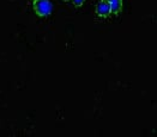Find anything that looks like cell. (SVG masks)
Instances as JSON below:
<instances>
[{
  "mask_svg": "<svg viewBox=\"0 0 157 137\" xmlns=\"http://www.w3.org/2000/svg\"><path fill=\"white\" fill-rule=\"evenodd\" d=\"M63 1H65V2H67V1H71V0H63Z\"/></svg>",
  "mask_w": 157,
  "mask_h": 137,
  "instance_id": "cell-5",
  "label": "cell"
},
{
  "mask_svg": "<svg viewBox=\"0 0 157 137\" xmlns=\"http://www.w3.org/2000/svg\"><path fill=\"white\" fill-rule=\"evenodd\" d=\"M96 13L98 17H102V18H108L112 12H110V6H109V2L107 0H101L97 5H96Z\"/></svg>",
  "mask_w": 157,
  "mask_h": 137,
  "instance_id": "cell-2",
  "label": "cell"
},
{
  "mask_svg": "<svg viewBox=\"0 0 157 137\" xmlns=\"http://www.w3.org/2000/svg\"><path fill=\"white\" fill-rule=\"evenodd\" d=\"M33 1H35V0H33Z\"/></svg>",
  "mask_w": 157,
  "mask_h": 137,
  "instance_id": "cell-6",
  "label": "cell"
},
{
  "mask_svg": "<svg viewBox=\"0 0 157 137\" xmlns=\"http://www.w3.org/2000/svg\"><path fill=\"white\" fill-rule=\"evenodd\" d=\"M71 1H72V4H73L75 7H80V6L84 4L85 0H71Z\"/></svg>",
  "mask_w": 157,
  "mask_h": 137,
  "instance_id": "cell-4",
  "label": "cell"
},
{
  "mask_svg": "<svg viewBox=\"0 0 157 137\" xmlns=\"http://www.w3.org/2000/svg\"><path fill=\"white\" fill-rule=\"evenodd\" d=\"M109 2V6H110V12L112 14H119V13L122 11V7H124V0H107Z\"/></svg>",
  "mask_w": 157,
  "mask_h": 137,
  "instance_id": "cell-3",
  "label": "cell"
},
{
  "mask_svg": "<svg viewBox=\"0 0 157 137\" xmlns=\"http://www.w3.org/2000/svg\"><path fill=\"white\" fill-rule=\"evenodd\" d=\"M33 10L37 17L43 18L52 13L53 5L49 0H35L33 1Z\"/></svg>",
  "mask_w": 157,
  "mask_h": 137,
  "instance_id": "cell-1",
  "label": "cell"
}]
</instances>
